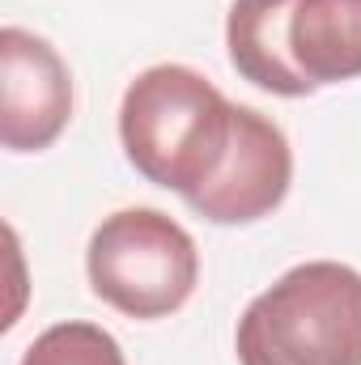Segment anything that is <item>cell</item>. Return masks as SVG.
<instances>
[{"label":"cell","instance_id":"52a82bcc","mask_svg":"<svg viewBox=\"0 0 361 365\" xmlns=\"http://www.w3.org/2000/svg\"><path fill=\"white\" fill-rule=\"evenodd\" d=\"M289 9L293 0H234L225 17V47L243 81L276 98H306L315 90L289 60Z\"/></svg>","mask_w":361,"mask_h":365},{"label":"cell","instance_id":"3957f363","mask_svg":"<svg viewBox=\"0 0 361 365\" xmlns=\"http://www.w3.org/2000/svg\"><path fill=\"white\" fill-rule=\"evenodd\" d=\"M86 272L93 293L128 319H166L195 293L200 251L175 217L119 208L90 238Z\"/></svg>","mask_w":361,"mask_h":365},{"label":"cell","instance_id":"ba28073f","mask_svg":"<svg viewBox=\"0 0 361 365\" xmlns=\"http://www.w3.org/2000/svg\"><path fill=\"white\" fill-rule=\"evenodd\" d=\"M21 365H128L123 349L111 331L98 323H56L47 327L30 349Z\"/></svg>","mask_w":361,"mask_h":365},{"label":"cell","instance_id":"277c9868","mask_svg":"<svg viewBox=\"0 0 361 365\" xmlns=\"http://www.w3.org/2000/svg\"><path fill=\"white\" fill-rule=\"evenodd\" d=\"M293 182V153L268 115L234 106V136L221 170L187 195V208L217 225H251L272 217Z\"/></svg>","mask_w":361,"mask_h":365},{"label":"cell","instance_id":"6da1fadb","mask_svg":"<svg viewBox=\"0 0 361 365\" xmlns=\"http://www.w3.org/2000/svg\"><path fill=\"white\" fill-rule=\"evenodd\" d=\"M234 102L187 64L145 68L119 102V140L136 175L195 195L230 153Z\"/></svg>","mask_w":361,"mask_h":365},{"label":"cell","instance_id":"5b68a950","mask_svg":"<svg viewBox=\"0 0 361 365\" xmlns=\"http://www.w3.org/2000/svg\"><path fill=\"white\" fill-rule=\"evenodd\" d=\"M73 119V77L60 51L21 30H0V140L13 153H39Z\"/></svg>","mask_w":361,"mask_h":365},{"label":"cell","instance_id":"8992f818","mask_svg":"<svg viewBox=\"0 0 361 365\" xmlns=\"http://www.w3.org/2000/svg\"><path fill=\"white\" fill-rule=\"evenodd\" d=\"M289 60L310 90L361 77V0H293Z\"/></svg>","mask_w":361,"mask_h":365},{"label":"cell","instance_id":"7a4b0ae2","mask_svg":"<svg viewBox=\"0 0 361 365\" xmlns=\"http://www.w3.org/2000/svg\"><path fill=\"white\" fill-rule=\"evenodd\" d=\"M238 365H361V272L310 259L264 289L238 319Z\"/></svg>","mask_w":361,"mask_h":365}]
</instances>
